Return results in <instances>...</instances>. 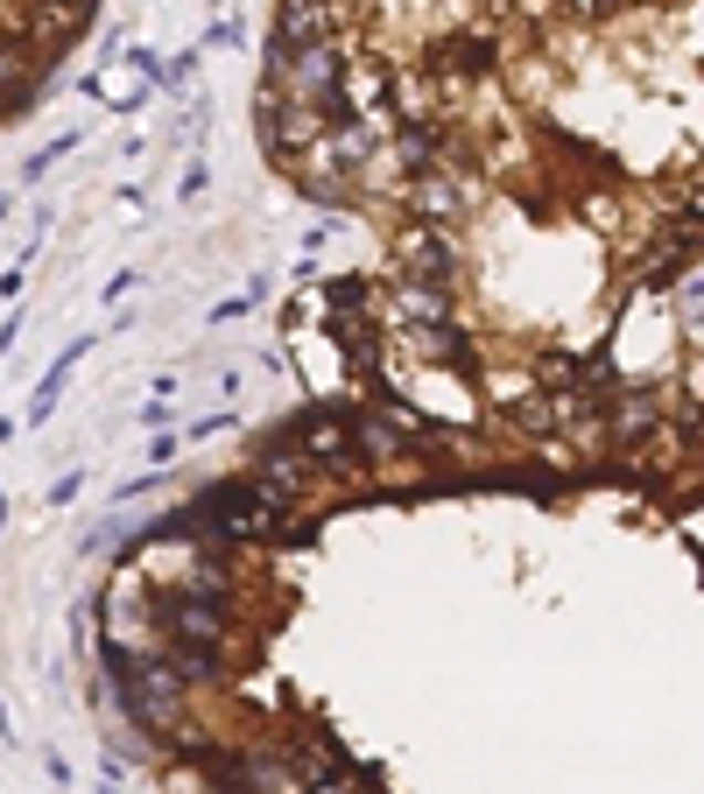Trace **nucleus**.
Wrapping results in <instances>:
<instances>
[{
  "mask_svg": "<svg viewBox=\"0 0 704 794\" xmlns=\"http://www.w3.org/2000/svg\"><path fill=\"white\" fill-rule=\"evenodd\" d=\"M156 633L177 647H225L233 641V612H225V597L169 591V597H156Z\"/></svg>",
  "mask_w": 704,
  "mask_h": 794,
  "instance_id": "obj_1",
  "label": "nucleus"
},
{
  "mask_svg": "<svg viewBox=\"0 0 704 794\" xmlns=\"http://www.w3.org/2000/svg\"><path fill=\"white\" fill-rule=\"evenodd\" d=\"M388 261H395V282H437V288H451V275H459V240H451L444 225H402L395 232V246H388Z\"/></svg>",
  "mask_w": 704,
  "mask_h": 794,
  "instance_id": "obj_2",
  "label": "nucleus"
},
{
  "mask_svg": "<svg viewBox=\"0 0 704 794\" xmlns=\"http://www.w3.org/2000/svg\"><path fill=\"white\" fill-rule=\"evenodd\" d=\"M480 204V177H451V169H423V177L402 183V211L409 225H459L465 211Z\"/></svg>",
  "mask_w": 704,
  "mask_h": 794,
  "instance_id": "obj_3",
  "label": "nucleus"
},
{
  "mask_svg": "<svg viewBox=\"0 0 704 794\" xmlns=\"http://www.w3.org/2000/svg\"><path fill=\"white\" fill-rule=\"evenodd\" d=\"M662 422H670V394H662V387H620V394L606 401V436H613V451L649 443Z\"/></svg>",
  "mask_w": 704,
  "mask_h": 794,
  "instance_id": "obj_4",
  "label": "nucleus"
},
{
  "mask_svg": "<svg viewBox=\"0 0 704 794\" xmlns=\"http://www.w3.org/2000/svg\"><path fill=\"white\" fill-rule=\"evenodd\" d=\"M338 22H346V0H282L275 8V50H311V43H332Z\"/></svg>",
  "mask_w": 704,
  "mask_h": 794,
  "instance_id": "obj_5",
  "label": "nucleus"
},
{
  "mask_svg": "<svg viewBox=\"0 0 704 794\" xmlns=\"http://www.w3.org/2000/svg\"><path fill=\"white\" fill-rule=\"evenodd\" d=\"M92 352V338H78V345H64V359L43 373V387H35V401H29V422H50V409H56V394H64V380H71V366H78Z\"/></svg>",
  "mask_w": 704,
  "mask_h": 794,
  "instance_id": "obj_6",
  "label": "nucleus"
},
{
  "mask_svg": "<svg viewBox=\"0 0 704 794\" xmlns=\"http://www.w3.org/2000/svg\"><path fill=\"white\" fill-rule=\"evenodd\" d=\"M662 204L676 211L683 232H704V169H697V177H683L676 190H662Z\"/></svg>",
  "mask_w": 704,
  "mask_h": 794,
  "instance_id": "obj_7",
  "label": "nucleus"
},
{
  "mask_svg": "<svg viewBox=\"0 0 704 794\" xmlns=\"http://www.w3.org/2000/svg\"><path fill=\"white\" fill-rule=\"evenodd\" d=\"M85 493V472H64V478H56V486H50V507H71V499H78Z\"/></svg>",
  "mask_w": 704,
  "mask_h": 794,
  "instance_id": "obj_8",
  "label": "nucleus"
},
{
  "mask_svg": "<svg viewBox=\"0 0 704 794\" xmlns=\"http://www.w3.org/2000/svg\"><path fill=\"white\" fill-rule=\"evenodd\" d=\"M56 8H71V14H92V0H56Z\"/></svg>",
  "mask_w": 704,
  "mask_h": 794,
  "instance_id": "obj_9",
  "label": "nucleus"
},
{
  "mask_svg": "<svg viewBox=\"0 0 704 794\" xmlns=\"http://www.w3.org/2000/svg\"><path fill=\"white\" fill-rule=\"evenodd\" d=\"M0 739H8V703H0Z\"/></svg>",
  "mask_w": 704,
  "mask_h": 794,
  "instance_id": "obj_10",
  "label": "nucleus"
},
{
  "mask_svg": "<svg viewBox=\"0 0 704 794\" xmlns=\"http://www.w3.org/2000/svg\"><path fill=\"white\" fill-rule=\"evenodd\" d=\"M627 8H634V0H627Z\"/></svg>",
  "mask_w": 704,
  "mask_h": 794,
  "instance_id": "obj_11",
  "label": "nucleus"
}]
</instances>
